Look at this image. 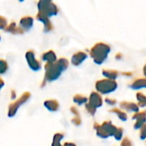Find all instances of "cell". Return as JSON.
Wrapping results in <instances>:
<instances>
[{
  "label": "cell",
  "mask_w": 146,
  "mask_h": 146,
  "mask_svg": "<svg viewBox=\"0 0 146 146\" xmlns=\"http://www.w3.org/2000/svg\"><path fill=\"white\" fill-rule=\"evenodd\" d=\"M38 11L45 14L49 17H50L52 15H57L58 8H57V6L54 3H52V1H50L48 3H46L45 5H44L43 7H41L40 9H38Z\"/></svg>",
  "instance_id": "7"
},
{
  "label": "cell",
  "mask_w": 146,
  "mask_h": 146,
  "mask_svg": "<svg viewBox=\"0 0 146 146\" xmlns=\"http://www.w3.org/2000/svg\"><path fill=\"white\" fill-rule=\"evenodd\" d=\"M44 105L50 112H56L59 109V103L56 100H47L44 102Z\"/></svg>",
  "instance_id": "15"
},
{
  "label": "cell",
  "mask_w": 146,
  "mask_h": 146,
  "mask_svg": "<svg viewBox=\"0 0 146 146\" xmlns=\"http://www.w3.org/2000/svg\"><path fill=\"white\" fill-rule=\"evenodd\" d=\"M6 27H7V21L3 17L0 16V29H3Z\"/></svg>",
  "instance_id": "31"
},
{
  "label": "cell",
  "mask_w": 146,
  "mask_h": 146,
  "mask_svg": "<svg viewBox=\"0 0 146 146\" xmlns=\"http://www.w3.org/2000/svg\"><path fill=\"white\" fill-rule=\"evenodd\" d=\"M93 127L97 132V135L102 139H108L109 137L114 136L117 130V127L114 126L110 121H104L101 125L95 123Z\"/></svg>",
  "instance_id": "3"
},
{
  "label": "cell",
  "mask_w": 146,
  "mask_h": 146,
  "mask_svg": "<svg viewBox=\"0 0 146 146\" xmlns=\"http://www.w3.org/2000/svg\"><path fill=\"white\" fill-rule=\"evenodd\" d=\"M102 73L104 77L113 80H115L119 77V72L116 70H113V69H104Z\"/></svg>",
  "instance_id": "16"
},
{
  "label": "cell",
  "mask_w": 146,
  "mask_h": 146,
  "mask_svg": "<svg viewBox=\"0 0 146 146\" xmlns=\"http://www.w3.org/2000/svg\"><path fill=\"white\" fill-rule=\"evenodd\" d=\"M118 85L115 80L110 79V78H104L100 79L96 82L95 88L96 90L103 95H108L116 90Z\"/></svg>",
  "instance_id": "2"
},
{
  "label": "cell",
  "mask_w": 146,
  "mask_h": 146,
  "mask_svg": "<svg viewBox=\"0 0 146 146\" xmlns=\"http://www.w3.org/2000/svg\"><path fill=\"white\" fill-rule=\"evenodd\" d=\"M20 26L23 30H29L33 26V19L31 16H24L20 22Z\"/></svg>",
  "instance_id": "14"
},
{
  "label": "cell",
  "mask_w": 146,
  "mask_h": 146,
  "mask_svg": "<svg viewBox=\"0 0 146 146\" xmlns=\"http://www.w3.org/2000/svg\"><path fill=\"white\" fill-rule=\"evenodd\" d=\"M30 98V94L28 92H26L24 93L16 102L11 103L9 106V111H8V116L9 117H13L15 115L18 108L22 105L24 104L26 102H27V100Z\"/></svg>",
  "instance_id": "5"
},
{
  "label": "cell",
  "mask_w": 146,
  "mask_h": 146,
  "mask_svg": "<svg viewBox=\"0 0 146 146\" xmlns=\"http://www.w3.org/2000/svg\"><path fill=\"white\" fill-rule=\"evenodd\" d=\"M105 102H106L108 105H110V106H115V105L117 103V102H116V100H115V99L110 98V97L105 98Z\"/></svg>",
  "instance_id": "28"
},
{
  "label": "cell",
  "mask_w": 146,
  "mask_h": 146,
  "mask_svg": "<svg viewBox=\"0 0 146 146\" xmlns=\"http://www.w3.org/2000/svg\"><path fill=\"white\" fill-rule=\"evenodd\" d=\"M5 28H6V30H7L8 32L11 33V34H22V33L24 32V30H23L21 28H17V27L15 26V23L9 24V25L8 27H6Z\"/></svg>",
  "instance_id": "20"
},
{
  "label": "cell",
  "mask_w": 146,
  "mask_h": 146,
  "mask_svg": "<svg viewBox=\"0 0 146 146\" xmlns=\"http://www.w3.org/2000/svg\"><path fill=\"white\" fill-rule=\"evenodd\" d=\"M121 146H133V144H132V141L130 140V139L128 138H125L121 144Z\"/></svg>",
  "instance_id": "30"
},
{
  "label": "cell",
  "mask_w": 146,
  "mask_h": 146,
  "mask_svg": "<svg viewBox=\"0 0 146 146\" xmlns=\"http://www.w3.org/2000/svg\"><path fill=\"white\" fill-rule=\"evenodd\" d=\"M19 1H20V2H23L24 0H19Z\"/></svg>",
  "instance_id": "36"
},
{
  "label": "cell",
  "mask_w": 146,
  "mask_h": 146,
  "mask_svg": "<svg viewBox=\"0 0 146 146\" xmlns=\"http://www.w3.org/2000/svg\"><path fill=\"white\" fill-rule=\"evenodd\" d=\"M42 59L46 63H53L57 60L56 55L53 51H48V52H44L42 55Z\"/></svg>",
  "instance_id": "17"
},
{
  "label": "cell",
  "mask_w": 146,
  "mask_h": 146,
  "mask_svg": "<svg viewBox=\"0 0 146 146\" xmlns=\"http://www.w3.org/2000/svg\"><path fill=\"white\" fill-rule=\"evenodd\" d=\"M120 108L122 109V110H126L127 112H133V113H136V112H139V107L138 104L134 103V102H120Z\"/></svg>",
  "instance_id": "12"
},
{
  "label": "cell",
  "mask_w": 146,
  "mask_h": 146,
  "mask_svg": "<svg viewBox=\"0 0 146 146\" xmlns=\"http://www.w3.org/2000/svg\"><path fill=\"white\" fill-rule=\"evenodd\" d=\"M7 69H8L7 62L3 59H0V75L4 74L7 71Z\"/></svg>",
  "instance_id": "25"
},
{
  "label": "cell",
  "mask_w": 146,
  "mask_h": 146,
  "mask_svg": "<svg viewBox=\"0 0 146 146\" xmlns=\"http://www.w3.org/2000/svg\"><path fill=\"white\" fill-rule=\"evenodd\" d=\"M73 101L74 103L78 104V105H83V104H86L87 102H88V99L86 96H83L81 94H77L74 96L73 98Z\"/></svg>",
  "instance_id": "19"
},
{
  "label": "cell",
  "mask_w": 146,
  "mask_h": 146,
  "mask_svg": "<svg viewBox=\"0 0 146 146\" xmlns=\"http://www.w3.org/2000/svg\"><path fill=\"white\" fill-rule=\"evenodd\" d=\"M72 122H73V124H74L75 126H80V125L81 124V120H80V115H74V117L73 120H72Z\"/></svg>",
  "instance_id": "29"
},
{
  "label": "cell",
  "mask_w": 146,
  "mask_h": 146,
  "mask_svg": "<svg viewBox=\"0 0 146 146\" xmlns=\"http://www.w3.org/2000/svg\"><path fill=\"white\" fill-rule=\"evenodd\" d=\"M122 136H123V129L121 127H119V128L117 127V130H116V132H115V133L114 135L115 139L116 140L120 141L122 139Z\"/></svg>",
  "instance_id": "26"
},
{
  "label": "cell",
  "mask_w": 146,
  "mask_h": 146,
  "mask_svg": "<svg viewBox=\"0 0 146 146\" xmlns=\"http://www.w3.org/2000/svg\"><path fill=\"white\" fill-rule=\"evenodd\" d=\"M133 120H135L136 122L134 124V129L138 130L140 129L141 126L143 125H145L146 123V111L143 110V111H139L136 112L135 114L133 116Z\"/></svg>",
  "instance_id": "8"
},
{
  "label": "cell",
  "mask_w": 146,
  "mask_h": 146,
  "mask_svg": "<svg viewBox=\"0 0 146 146\" xmlns=\"http://www.w3.org/2000/svg\"><path fill=\"white\" fill-rule=\"evenodd\" d=\"M143 72H144V75L146 77V64L145 65L144 68H143Z\"/></svg>",
  "instance_id": "35"
},
{
  "label": "cell",
  "mask_w": 146,
  "mask_h": 146,
  "mask_svg": "<svg viewBox=\"0 0 146 146\" xmlns=\"http://www.w3.org/2000/svg\"><path fill=\"white\" fill-rule=\"evenodd\" d=\"M110 46L104 42L96 43L90 50V56L97 65H102L110 52Z\"/></svg>",
  "instance_id": "1"
},
{
  "label": "cell",
  "mask_w": 146,
  "mask_h": 146,
  "mask_svg": "<svg viewBox=\"0 0 146 146\" xmlns=\"http://www.w3.org/2000/svg\"><path fill=\"white\" fill-rule=\"evenodd\" d=\"M86 109L91 115H94L97 112V108H94L93 106H92L90 103H88V102L86 103Z\"/></svg>",
  "instance_id": "24"
},
{
  "label": "cell",
  "mask_w": 146,
  "mask_h": 146,
  "mask_svg": "<svg viewBox=\"0 0 146 146\" xmlns=\"http://www.w3.org/2000/svg\"><path fill=\"white\" fill-rule=\"evenodd\" d=\"M71 112L74 114V115H80V114H79V111L77 110V108H75V107H72L71 108Z\"/></svg>",
  "instance_id": "32"
},
{
  "label": "cell",
  "mask_w": 146,
  "mask_h": 146,
  "mask_svg": "<svg viewBox=\"0 0 146 146\" xmlns=\"http://www.w3.org/2000/svg\"><path fill=\"white\" fill-rule=\"evenodd\" d=\"M136 98L138 100V105L140 108L146 107V96L142 92H138L136 94Z\"/></svg>",
  "instance_id": "21"
},
{
  "label": "cell",
  "mask_w": 146,
  "mask_h": 146,
  "mask_svg": "<svg viewBox=\"0 0 146 146\" xmlns=\"http://www.w3.org/2000/svg\"><path fill=\"white\" fill-rule=\"evenodd\" d=\"M133 89H141L146 88V77H139L134 79L129 85Z\"/></svg>",
  "instance_id": "13"
},
{
  "label": "cell",
  "mask_w": 146,
  "mask_h": 146,
  "mask_svg": "<svg viewBox=\"0 0 146 146\" xmlns=\"http://www.w3.org/2000/svg\"><path fill=\"white\" fill-rule=\"evenodd\" d=\"M64 135L62 133H56L53 137V141H52V145L51 146H62L61 145V140L63 139Z\"/></svg>",
  "instance_id": "22"
},
{
  "label": "cell",
  "mask_w": 146,
  "mask_h": 146,
  "mask_svg": "<svg viewBox=\"0 0 146 146\" xmlns=\"http://www.w3.org/2000/svg\"><path fill=\"white\" fill-rule=\"evenodd\" d=\"M45 75H44V79L47 82H52L59 78L61 76L62 70L59 66L57 60L53 63H46L45 66Z\"/></svg>",
  "instance_id": "4"
},
{
  "label": "cell",
  "mask_w": 146,
  "mask_h": 146,
  "mask_svg": "<svg viewBox=\"0 0 146 146\" xmlns=\"http://www.w3.org/2000/svg\"><path fill=\"white\" fill-rule=\"evenodd\" d=\"M0 40H1V38H0Z\"/></svg>",
  "instance_id": "37"
},
{
  "label": "cell",
  "mask_w": 146,
  "mask_h": 146,
  "mask_svg": "<svg viewBox=\"0 0 146 146\" xmlns=\"http://www.w3.org/2000/svg\"><path fill=\"white\" fill-rule=\"evenodd\" d=\"M26 59L27 61V64L29 65V67L33 70V71H39L41 69V64L35 58V54L34 52L33 51H28L26 53Z\"/></svg>",
  "instance_id": "6"
},
{
  "label": "cell",
  "mask_w": 146,
  "mask_h": 146,
  "mask_svg": "<svg viewBox=\"0 0 146 146\" xmlns=\"http://www.w3.org/2000/svg\"><path fill=\"white\" fill-rule=\"evenodd\" d=\"M63 146H76L74 143H69V142H68V143H65Z\"/></svg>",
  "instance_id": "33"
},
{
  "label": "cell",
  "mask_w": 146,
  "mask_h": 146,
  "mask_svg": "<svg viewBox=\"0 0 146 146\" xmlns=\"http://www.w3.org/2000/svg\"><path fill=\"white\" fill-rule=\"evenodd\" d=\"M3 85H4V83H3V79L0 77V90H1V89L3 87Z\"/></svg>",
  "instance_id": "34"
},
{
  "label": "cell",
  "mask_w": 146,
  "mask_h": 146,
  "mask_svg": "<svg viewBox=\"0 0 146 146\" xmlns=\"http://www.w3.org/2000/svg\"><path fill=\"white\" fill-rule=\"evenodd\" d=\"M88 103H90L92 106H93L96 108L102 107L103 99H102L100 93H98V91L97 92H92L90 96H89V99H88Z\"/></svg>",
  "instance_id": "9"
},
{
  "label": "cell",
  "mask_w": 146,
  "mask_h": 146,
  "mask_svg": "<svg viewBox=\"0 0 146 146\" xmlns=\"http://www.w3.org/2000/svg\"><path fill=\"white\" fill-rule=\"evenodd\" d=\"M37 19L38 21H40L43 24H44V32H49L50 30H52L53 28V26L50 21V17L47 16L45 14L38 11V15H37Z\"/></svg>",
  "instance_id": "10"
},
{
  "label": "cell",
  "mask_w": 146,
  "mask_h": 146,
  "mask_svg": "<svg viewBox=\"0 0 146 146\" xmlns=\"http://www.w3.org/2000/svg\"><path fill=\"white\" fill-rule=\"evenodd\" d=\"M139 130H140L139 138H140L142 140H145V139H146V123L145 125H143V126H141V128H140Z\"/></svg>",
  "instance_id": "27"
},
{
  "label": "cell",
  "mask_w": 146,
  "mask_h": 146,
  "mask_svg": "<svg viewBox=\"0 0 146 146\" xmlns=\"http://www.w3.org/2000/svg\"><path fill=\"white\" fill-rule=\"evenodd\" d=\"M57 63H58L59 66L61 67V69L62 70V71H66L68 69V65H69L68 59H64V58H62V59H58L57 60Z\"/></svg>",
  "instance_id": "23"
},
{
  "label": "cell",
  "mask_w": 146,
  "mask_h": 146,
  "mask_svg": "<svg viewBox=\"0 0 146 146\" xmlns=\"http://www.w3.org/2000/svg\"><path fill=\"white\" fill-rule=\"evenodd\" d=\"M87 58V54L85 52H82V51H79L77 52H75L73 57H72V59H71V63L75 65V66H78L80 65H81Z\"/></svg>",
  "instance_id": "11"
},
{
  "label": "cell",
  "mask_w": 146,
  "mask_h": 146,
  "mask_svg": "<svg viewBox=\"0 0 146 146\" xmlns=\"http://www.w3.org/2000/svg\"><path fill=\"white\" fill-rule=\"evenodd\" d=\"M110 113H114V114H116V116L121 120V121H127V114L121 108V109H119V108H112V109H110Z\"/></svg>",
  "instance_id": "18"
}]
</instances>
